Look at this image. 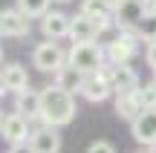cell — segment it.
<instances>
[{
  "mask_svg": "<svg viewBox=\"0 0 156 153\" xmlns=\"http://www.w3.org/2000/svg\"><path fill=\"white\" fill-rule=\"evenodd\" d=\"M75 119V98L69 90L52 84L41 90V121L52 127H64Z\"/></svg>",
  "mask_w": 156,
  "mask_h": 153,
  "instance_id": "1",
  "label": "cell"
},
{
  "mask_svg": "<svg viewBox=\"0 0 156 153\" xmlns=\"http://www.w3.org/2000/svg\"><path fill=\"white\" fill-rule=\"evenodd\" d=\"M104 61H107V49H101L95 40H81V43H73V49H69V67H75L84 75L98 72Z\"/></svg>",
  "mask_w": 156,
  "mask_h": 153,
  "instance_id": "2",
  "label": "cell"
},
{
  "mask_svg": "<svg viewBox=\"0 0 156 153\" xmlns=\"http://www.w3.org/2000/svg\"><path fill=\"white\" fill-rule=\"evenodd\" d=\"M32 64L41 69V72H52V75H58V72H61V69L69 64V55H64L61 46H58L55 40L46 38L44 43L35 46V52H32Z\"/></svg>",
  "mask_w": 156,
  "mask_h": 153,
  "instance_id": "3",
  "label": "cell"
},
{
  "mask_svg": "<svg viewBox=\"0 0 156 153\" xmlns=\"http://www.w3.org/2000/svg\"><path fill=\"white\" fill-rule=\"evenodd\" d=\"M139 32L136 29H122L116 40H110L107 46V64H130L133 55L139 52Z\"/></svg>",
  "mask_w": 156,
  "mask_h": 153,
  "instance_id": "4",
  "label": "cell"
},
{
  "mask_svg": "<svg viewBox=\"0 0 156 153\" xmlns=\"http://www.w3.org/2000/svg\"><path fill=\"white\" fill-rule=\"evenodd\" d=\"M110 92H113V84H110V67H107V64L98 72H90L87 78H84V84H81V96L87 98V101H93V104L110 98Z\"/></svg>",
  "mask_w": 156,
  "mask_h": 153,
  "instance_id": "5",
  "label": "cell"
},
{
  "mask_svg": "<svg viewBox=\"0 0 156 153\" xmlns=\"http://www.w3.org/2000/svg\"><path fill=\"white\" fill-rule=\"evenodd\" d=\"M0 133H3V139H6L9 144H23V142H29V136H32V130H29V119L15 110V113L3 116V121H0Z\"/></svg>",
  "mask_w": 156,
  "mask_h": 153,
  "instance_id": "6",
  "label": "cell"
},
{
  "mask_svg": "<svg viewBox=\"0 0 156 153\" xmlns=\"http://www.w3.org/2000/svg\"><path fill=\"white\" fill-rule=\"evenodd\" d=\"M110 84H113L116 96H127V92H136L142 87L139 75L130 64H110Z\"/></svg>",
  "mask_w": 156,
  "mask_h": 153,
  "instance_id": "7",
  "label": "cell"
},
{
  "mask_svg": "<svg viewBox=\"0 0 156 153\" xmlns=\"http://www.w3.org/2000/svg\"><path fill=\"white\" fill-rule=\"evenodd\" d=\"M130 130H133V139L139 144H156V107L142 110L133 121H130Z\"/></svg>",
  "mask_w": 156,
  "mask_h": 153,
  "instance_id": "8",
  "label": "cell"
},
{
  "mask_svg": "<svg viewBox=\"0 0 156 153\" xmlns=\"http://www.w3.org/2000/svg\"><path fill=\"white\" fill-rule=\"evenodd\" d=\"M29 20L20 9H3L0 12V32L3 38H26L29 35Z\"/></svg>",
  "mask_w": 156,
  "mask_h": 153,
  "instance_id": "9",
  "label": "cell"
},
{
  "mask_svg": "<svg viewBox=\"0 0 156 153\" xmlns=\"http://www.w3.org/2000/svg\"><path fill=\"white\" fill-rule=\"evenodd\" d=\"M29 148L35 153H58L61 150V133H58V127L44 124V127H38V130H32Z\"/></svg>",
  "mask_w": 156,
  "mask_h": 153,
  "instance_id": "10",
  "label": "cell"
},
{
  "mask_svg": "<svg viewBox=\"0 0 156 153\" xmlns=\"http://www.w3.org/2000/svg\"><path fill=\"white\" fill-rule=\"evenodd\" d=\"M145 12H147L145 9V0H122V6L113 9V17H116L119 32H122V29H136V23L142 20Z\"/></svg>",
  "mask_w": 156,
  "mask_h": 153,
  "instance_id": "11",
  "label": "cell"
},
{
  "mask_svg": "<svg viewBox=\"0 0 156 153\" xmlns=\"http://www.w3.org/2000/svg\"><path fill=\"white\" fill-rule=\"evenodd\" d=\"M69 26H73V17L64 15V12H46V15L41 17V32L49 40L69 38Z\"/></svg>",
  "mask_w": 156,
  "mask_h": 153,
  "instance_id": "12",
  "label": "cell"
},
{
  "mask_svg": "<svg viewBox=\"0 0 156 153\" xmlns=\"http://www.w3.org/2000/svg\"><path fill=\"white\" fill-rule=\"evenodd\" d=\"M15 110L20 116H26L29 121H32V119H41V92L32 90V87L15 92Z\"/></svg>",
  "mask_w": 156,
  "mask_h": 153,
  "instance_id": "13",
  "label": "cell"
},
{
  "mask_svg": "<svg viewBox=\"0 0 156 153\" xmlns=\"http://www.w3.org/2000/svg\"><path fill=\"white\" fill-rule=\"evenodd\" d=\"M69 38H73V43H81V40H95L98 38V29H95L93 17L84 15V12H78L73 17V26H69Z\"/></svg>",
  "mask_w": 156,
  "mask_h": 153,
  "instance_id": "14",
  "label": "cell"
},
{
  "mask_svg": "<svg viewBox=\"0 0 156 153\" xmlns=\"http://www.w3.org/2000/svg\"><path fill=\"white\" fill-rule=\"evenodd\" d=\"M0 84H3V92H20L26 90V69L20 64H6L3 75H0Z\"/></svg>",
  "mask_w": 156,
  "mask_h": 153,
  "instance_id": "15",
  "label": "cell"
},
{
  "mask_svg": "<svg viewBox=\"0 0 156 153\" xmlns=\"http://www.w3.org/2000/svg\"><path fill=\"white\" fill-rule=\"evenodd\" d=\"M116 113H119V119H124V121H133L136 116L142 113V104H139V98H136V92L116 96Z\"/></svg>",
  "mask_w": 156,
  "mask_h": 153,
  "instance_id": "16",
  "label": "cell"
},
{
  "mask_svg": "<svg viewBox=\"0 0 156 153\" xmlns=\"http://www.w3.org/2000/svg\"><path fill=\"white\" fill-rule=\"evenodd\" d=\"M84 78H87V75L84 72H78L75 67H64L61 72L55 75V84L58 87H64V90H69V92H81V84H84Z\"/></svg>",
  "mask_w": 156,
  "mask_h": 153,
  "instance_id": "17",
  "label": "cell"
},
{
  "mask_svg": "<svg viewBox=\"0 0 156 153\" xmlns=\"http://www.w3.org/2000/svg\"><path fill=\"white\" fill-rule=\"evenodd\" d=\"M136 32H139V38L142 40H156V12H145L142 15V20L136 23Z\"/></svg>",
  "mask_w": 156,
  "mask_h": 153,
  "instance_id": "18",
  "label": "cell"
},
{
  "mask_svg": "<svg viewBox=\"0 0 156 153\" xmlns=\"http://www.w3.org/2000/svg\"><path fill=\"white\" fill-rule=\"evenodd\" d=\"M49 3L52 0H17V9L26 17H44L49 12Z\"/></svg>",
  "mask_w": 156,
  "mask_h": 153,
  "instance_id": "19",
  "label": "cell"
},
{
  "mask_svg": "<svg viewBox=\"0 0 156 153\" xmlns=\"http://www.w3.org/2000/svg\"><path fill=\"white\" fill-rule=\"evenodd\" d=\"M136 98H139L142 110H151V107H156V84L151 81V84L139 87V90H136Z\"/></svg>",
  "mask_w": 156,
  "mask_h": 153,
  "instance_id": "20",
  "label": "cell"
},
{
  "mask_svg": "<svg viewBox=\"0 0 156 153\" xmlns=\"http://www.w3.org/2000/svg\"><path fill=\"white\" fill-rule=\"evenodd\" d=\"M81 12L84 15H101V12H107V3L104 0H81Z\"/></svg>",
  "mask_w": 156,
  "mask_h": 153,
  "instance_id": "21",
  "label": "cell"
},
{
  "mask_svg": "<svg viewBox=\"0 0 156 153\" xmlns=\"http://www.w3.org/2000/svg\"><path fill=\"white\" fill-rule=\"evenodd\" d=\"M87 153H119V150L113 148L110 142H104V139H98V142H93V144L87 148Z\"/></svg>",
  "mask_w": 156,
  "mask_h": 153,
  "instance_id": "22",
  "label": "cell"
},
{
  "mask_svg": "<svg viewBox=\"0 0 156 153\" xmlns=\"http://www.w3.org/2000/svg\"><path fill=\"white\" fill-rule=\"evenodd\" d=\"M145 55H147V64H151V67L156 69V40H151V43H147Z\"/></svg>",
  "mask_w": 156,
  "mask_h": 153,
  "instance_id": "23",
  "label": "cell"
},
{
  "mask_svg": "<svg viewBox=\"0 0 156 153\" xmlns=\"http://www.w3.org/2000/svg\"><path fill=\"white\" fill-rule=\"evenodd\" d=\"M9 153H35L32 148H29V144H12V150Z\"/></svg>",
  "mask_w": 156,
  "mask_h": 153,
  "instance_id": "24",
  "label": "cell"
},
{
  "mask_svg": "<svg viewBox=\"0 0 156 153\" xmlns=\"http://www.w3.org/2000/svg\"><path fill=\"white\" fill-rule=\"evenodd\" d=\"M151 153H156V144H151Z\"/></svg>",
  "mask_w": 156,
  "mask_h": 153,
  "instance_id": "25",
  "label": "cell"
},
{
  "mask_svg": "<svg viewBox=\"0 0 156 153\" xmlns=\"http://www.w3.org/2000/svg\"><path fill=\"white\" fill-rule=\"evenodd\" d=\"M153 84H156V69H153Z\"/></svg>",
  "mask_w": 156,
  "mask_h": 153,
  "instance_id": "26",
  "label": "cell"
},
{
  "mask_svg": "<svg viewBox=\"0 0 156 153\" xmlns=\"http://www.w3.org/2000/svg\"><path fill=\"white\" fill-rule=\"evenodd\" d=\"M142 153H151V148H147V150H142Z\"/></svg>",
  "mask_w": 156,
  "mask_h": 153,
  "instance_id": "27",
  "label": "cell"
},
{
  "mask_svg": "<svg viewBox=\"0 0 156 153\" xmlns=\"http://www.w3.org/2000/svg\"><path fill=\"white\" fill-rule=\"evenodd\" d=\"M58 3H67V0H58Z\"/></svg>",
  "mask_w": 156,
  "mask_h": 153,
  "instance_id": "28",
  "label": "cell"
}]
</instances>
